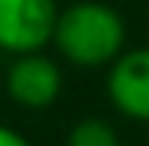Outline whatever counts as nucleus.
Returning a JSON list of instances; mask_svg holds the SVG:
<instances>
[{
  "instance_id": "1",
  "label": "nucleus",
  "mask_w": 149,
  "mask_h": 146,
  "mask_svg": "<svg viewBox=\"0 0 149 146\" xmlns=\"http://www.w3.org/2000/svg\"><path fill=\"white\" fill-rule=\"evenodd\" d=\"M52 43L76 67H107L125 52L128 24L119 9L100 0H76L58 9Z\"/></svg>"
},
{
  "instance_id": "2",
  "label": "nucleus",
  "mask_w": 149,
  "mask_h": 146,
  "mask_svg": "<svg viewBox=\"0 0 149 146\" xmlns=\"http://www.w3.org/2000/svg\"><path fill=\"white\" fill-rule=\"evenodd\" d=\"M58 22L55 0H0V52L28 55L52 43Z\"/></svg>"
},
{
  "instance_id": "3",
  "label": "nucleus",
  "mask_w": 149,
  "mask_h": 146,
  "mask_svg": "<svg viewBox=\"0 0 149 146\" xmlns=\"http://www.w3.org/2000/svg\"><path fill=\"white\" fill-rule=\"evenodd\" d=\"M61 88H64V73L58 61H52L43 52L15 55L6 70V95L24 110H49L61 97Z\"/></svg>"
},
{
  "instance_id": "4",
  "label": "nucleus",
  "mask_w": 149,
  "mask_h": 146,
  "mask_svg": "<svg viewBox=\"0 0 149 146\" xmlns=\"http://www.w3.org/2000/svg\"><path fill=\"white\" fill-rule=\"evenodd\" d=\"M107 97L125 119L149 125V46L125 49L110 64Z\"/></svg>"
},
{
  "instance_id": "5",
  "label": "nucleus",
  "mask_w": 149,
  "mask_h": 146,
  "mask_svg": "<svg viewBox=\"0 0 149 146\" xmlns=\"http://www.w3.org/2000/svg\"><path fill=\"white\" fill-rule=\"evenodd\" d=\"M64 146H122V140H119V131L107 119L85 116L67 131Z\"/></svg>"
},
{
  "instance_id": "6",
  "label": "nucleus",
  "mask_w": 149,
  "mask_h": 146,
  "mask_svg": "<svg viewBox=\"0 0 149 146\" xmlns=\"http://www.w3.org/2000/svg\"><path fill=\"white\" fill-rule=\"evenodd\" d=\"M0 146H33L24 134H18L15 128H6V125H0Z\"/></svg>"
}]
</instances>
